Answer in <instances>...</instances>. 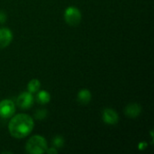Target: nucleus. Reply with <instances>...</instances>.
Masks as SVG:
<instances>
[{"instance_id":"1","label":"nucleus","mask_w":154,"mask_h":154,"mask_svg":"<svg viewBox=\"0 0 154 154\" xmlns=\"http://www.w3.org/2000/svg\"><path fill=\"white\" fill-rule=\"evenodd\" d=\"M34 126L32 118L26 114H18L9 122L8 130L10 134L17 139H22L29 135Z\"/></svg>"},{"instance_id":"2","label":"nucleus","mask_w":154,"mask_h":154,"mask_svg":"<svg viewBox=\"0 0 154 154\" xmlns=\"http://www.w3.org/2000/svg\"><path fill=\"white\" fill-rule=\"evenodd\" d=\"M25 149L30 154H42L46 152L47 142L41 135H33L27 141Z\"/></svg>"},{"instance_id":"3","label":"nucleus","mask_w":154,"mask_h":154,"mask_svg":"<svg viewBox=\"0 0 154 154\" xmlns=\"http://www.w3.org/2000/svg\"><path fill=\"white\" fill-rule=\"evenodd\" d=\"M81 13L79 8L75 6H69L66 8L64 12V19L65 22L70 26H77L79 24L81 21Z\"/></svg>"},{"instance_id":"4","label":"nucleus","mask_w":154,"mask_h":154,"mask_svg":"<svg viewBox=\"0 0 154 154\" xmlns=\"http://www.w3.org/2000/svg\"><path fill=\"white\" fill-rule=\"evenodd\" d=\"M15 112L14 103L10 99H5L0 102V116L2 118L12 117Z\"/></svg>"},{"instance_id":"5","label":"nucleus","mask_w":154,"mask_h":154,"mask_svg":"<svg viewBox=\"0 0 154 154\" xmlns=\"http://www.w3.org/2000/svg\"><path fill=\"white\" fill-rule=\"evenodd\" d=\"M16 104L21 109H29L33 104V97L32 93L23 92L16 99Z\"/></svg>"},{"instance_id":"6","label":"nucleus","mask_w":154,"mask_h":154,"mask_svg":"<svg viewBox=\"0 0 154 154\" xmlns=\"http://www.w3.org/2000/svg\"><path fill=\"white\" fill-rule=\"evenodd\" d=\"M103 121L107 125H116L119 121L118 114L112 108H106L103 111Z\"/></svg>"},{"instance_id":"7","label":"nucleus","mask_w":154,"mask_h":154,"mask_svg":"<svg viewBox=\"0 0 154 154\" xmlns=\"http://www.w3.org/2000/svg\"><path fill=\"white\" fill-rule=\"evenodd\" d=\"M13 40V33L7 28H0V49L7 47Z\"/></svg>"},{"instance_id":"8","label":"nucleus","mask_w":154,"mask_h":154,"mask_svg":"<svg viewBox=\"0 0 154 154\" xmlns=\"http://www.w3.org/2000/svg\"><path fill=\"white\" fill-rule=\"evenodd\" d=\"M141 111H142V107L140 105H138L137 103H132L125 107V114L130 118H135L141 114Z\"/></svg>"},{"instance_id":"9","label":"nucleus","mask_w":154,"mask_h":154,"mask_svg":"<svg viewBox=\"0 0 154 154\" xmlns=\"http://www.w3.org/2000/svg\"><path fill=\"white\" fill-rule=\"evenodd\" d=\"M78 101L79 104L81 105H88L90 101H91V98H92V96H91V92L86 88L84 89H81L79 93H78Z\"/></svg>"},{"instance_id":"10","label":"nucleus","mask_w":154,"mask_h":154,"mask_svg":"<svg viewBox=\"0 0 154 154\" xmlns=\"http://www.w3.org/2000/svg\"><path fill=\"white\" fill-rule=\"evenodd\" d=\"M36 101L41 105H46L51 101V95L45 90H41L36 96Z\"/></svg>"},{"instance_id":"11","label":"nucleus","mask_w":154,"mask_h":154,"mask_svg":"<svg viewBox=\"0 0 154 154\" xmlns=\"http://www.w3.org/2000/svg\"><path fill=\"white\" fill-rule=\"evenodd\" d=\"M41 88V82L36 79H33L32 80L29 81L28 85H27V89L30 93H36Z\"/></svg>"},{"instance_id":"12","label":"nucleus","mask_w":154,"mask_h":154,"mask_svg":"<svg viewBox=\"0 0 154 154\" xmlns=\"http://www.w3.org/2000/svg\"><path fill=\"white\" fill-rule=\"evenodd\" d=\"M52 144L55 146V148H62L63 145H64V139H63V137H61L60 135L54 137L53 140H52Z\"/></svg>"},{"instance_id":"13","label":"nucleus","mask_w":154,"mask_h":154,"mask_svg":"<svg viewBox=\"0 0 154 154\" xmlns=\"http://www.w3.org/2000/svg\"><path fill=\"white\" fill-rule=\"evenodd\" d=\"M35 118L36 119H39V120H42L44 118H46L47 116V111L46 110H37L35 115H34Z\"/></svg>"},{"instance_id":"14","label":"nucleus","mask_w":154,"mask_h":154,"mask_svg":"<svg viewBox=\"0 0 154 154\" xmlns=\"http://www.w3.org/2000/svg\"><path fill=\"white\" fill-rule=\"evenodd\" d=\"M6 19H7V16H6L5 13L4 11H0V23H5Z\"/></svg>"},{"instance_id":"15","label":"nucleus","mask_w":154,"mask_h":154,"mask_svg":"<svg viewBox=\"0 0 154 154\" xmlns=\"http://www.w3.org/2000/svg\"><path fill=\"white\" fill-rule=\"evenodd\" d=\"M46 152L49 154H57L58 153V151L56 150V148H55V147H51V148H50V149H48V148H47Z\"/></svg>"}]
</instances>
